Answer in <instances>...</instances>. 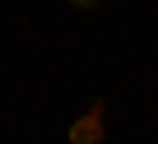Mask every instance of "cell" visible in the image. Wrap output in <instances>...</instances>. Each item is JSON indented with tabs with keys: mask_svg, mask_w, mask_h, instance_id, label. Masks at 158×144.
<instances>
[{
	"mask_svg": "<svg viewBox=\"0 0 158 144\" xmlns=\"http://www.w3.org/2000/svg\"><path fill=\"white\" fill-rule=\"evenodd\" d=\"M102 130H107V107L93 102L84 116L70 125V144H102Z\"/></svg>",
	"mask_w": 158,
	"mask_h": 144,
	"instance_id": "cell-1",
	"label": "cell"
},
{
	"mask_svg": "<svg viewBox=\"0 0 158 144\" xmlns=\"http://www.w3.org/2000/svg\"><path fill=\"white\" fill-rule=\"evenodd\" d=\"M74 5H93V0H74Z\"/></svg>",
	"mask_w": 158,
	"mask_h": 144,
	"instance_id": "cell-2",
	"label": "cell"
}]
</instances>
